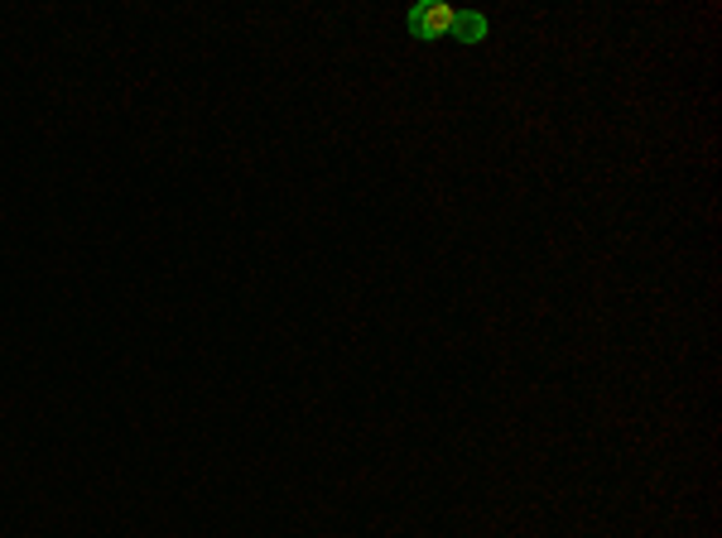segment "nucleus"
<instances>
[{"label":"nucleus","mask_w":722,"mask_h":538,"mask_svg":"<svg viewBox=\"0 0 722 538\" xmlns=\"http://www.w3.org/2000/svg\"><path fill=\"white\" fill-rule=\"evenodd\" d=\"M453 25H458V10L443 5V0H429V5L409 10V34L415 39H439V34H453Z\"/></svg>","instance_id":"f257e3e1"},{"label":"nucleus","mask_w":722,"mask_h":538,"mask_svg":"<svg viewBox=\"0 0 722 538\" xmlns=\"http://www.w3.org/2000/svg\"><path fill=\"white\" fill-rule=\"evenodd\" d=\"M463 43H482L486 39V15H472V10H458V25H453Z\"/></svg>","instance_id":"f03ea898"}]
</instances>
